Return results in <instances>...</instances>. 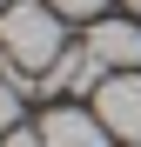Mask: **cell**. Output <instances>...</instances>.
Returning <instances> with one entry per match:
<instances>
[{
    "instance_id": "obj_1",
    "label": "cell",
    "mask_w": 141,
    "mask_h": 147,
    "mask_svg": "<svg viewBox=\"0 0 141 147\" xmlns=\"http://www.w3.org/2000/svg\"><path fill=\"white\" fill-rule=\"evenodd\" d=\"M0 54H7V80L34 87L47 80V67H54L67 47H61V13L47 7V0H14L7 13H0Z\"/></svg>"
},
{
    "instance_id": "obj_2",
    "label": "cell",
    "mask_w": 141,
    "mask_h": 147,
    "mask_svg": "<svg viewBox=\"0 0 141 147\" xmlns=\"http://www.w3.org/2000/svg\"><path fill=\"white\" fill-rule=\"evenodd\" d=\"M94 114L108 120L114 140H141V67L134 74H108L94 87Z\"/></svg>"
},
{
    "instance_id": "obj_3",
    "label": "cell",
    "mask_w": 141,
    "mask_h": 147,
    "mask_svg": "<svg viewBox=\"0 0 141 147\" xmlns=\"http://www.w3.org/2000/svg\"><path fill=\"white\" fill-rule=\"evenodd\" d=\"M87 54L101 60L108 74H134V67H141V20H134V13L94 20V27H87Z\"/></svg>"
},
{
    "instance_id": "obj_4",
    "label": "cell",
    "mask_w": 141,
    "mask_h": 147,
    "mask_svg": "<svg viewBox=\"0 0 141 147\" xmlns=\"http://www.w3.org/2000/svg\"><path fill=\"white\" fill-rule=\"evenodd\" d=\"M40 140L47 147H108L114 134H108V120L87 114V107H54V114L40 120Z\"/></svg>"
},
{
    "instance_id": "obj_5",
    "label": "cell",
    "mask_w": 141,
    "mask_h": 147,
    "mask_svg": "<svg viewBox=\"0 0 141 147\" xmlns=\"http://www.w3.org/2000/svg\"><path fill=\"white\" fill-rule=\"evenodd\" d=\"M47 94H87V87H101V60L87 54V40L81 47H67V54L47 67V80H40Z\"/></svg>"
},
{
    "instance_id": "obj_6",
    "label": "cell",
    "mask_w": 141,
    "mask_h": 147,
    "mask_svg": "<svg viewBox=\"0 0 141 147\" xmlns=\"http://www.w3.org/2000/svg\"><path fill=\"white\" fill-rule=\"evenodd\" d=\"M20 94H27V87L0 74V134H14V127H20Z\"/></svg>"
},
{
    "instance_id": "obj_7",
    "label": "cell",
    "mask_w": 141,
    "mask_h": 147,
    "mask_svg": "<svg viewBox=\"0 0 141 147\" xmlns=\"http://www.w3.org/2000/svg\"><path fill=\"white\" fill-rule=\"evenodd\" d=\"M47 7H54L61 20H101V7H108V0H47Z\"/></svg>"
},
{
    "instance_id": "obj_8",
    "label": "cell",
    "mask_w": 141,
    "mask_h": 147,
    "mask_svg": "<svg viewBox=\"0 0 141 147\" xmlns=\"http://www.w3.org/2000/svg\"><path fill=\"white\" fill-rule=\"evenodd\" d=\"M0 147H47V140H40V127H14V134L0 140Z\"/></svg>"
},
{
    "instance_id": "obj_9",
    "label": "cell",
    "mask_w": 141,
    "mask_h": 147,
    "mask_svg": "<svg viewBox=\"0 0 141 147\" xmlns=\"http://www.w3.org/2000/svg\"><path fill=\"white\" fill-rule=\"evenodd\" d=\"M121 7H128V13H141V0H121Z\"/></svg>"
},
{
    "instance_id": "obj_10",
    "label": "cell",
    "mask_w": 141,
    "mask_h": 147,
    "mask_svg": "<svg viewBox=\"0 0 141 147\" xmlns=\"http://www.w3.org/2000/svg\"><path fill=\"white\" fill-rule=\"evenodd\" d=\"M7 7H14V0H0V13H7Z\"/></svg>"
}]
</instances>
